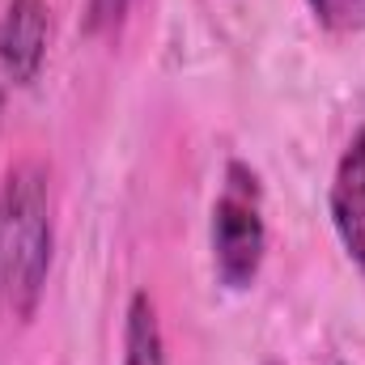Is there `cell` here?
<instances>
[{
  "mask_svg": "<svg viewBox=\"0 0 365 365\" xmlns=\"http://www.w3.org/2000/svg\"><path fill=\"white\" fill-rule=\"evenodd\" d=\"M51 179L38 162H17L0 182V323L34 319L51 272Z\"/></svg>",
  "mask_w": 365,
  "mask_h": 365,
  "instance_id": "obj_1",
  "label": "cell"
},
{
  "mask_svg": "<svg viewBox=\"0 0 365 365\" xmlns=\"http://www.w3.org/2000/svg\"><path fill=\"white\" fill-rule=\"evenodd\" d=\"M212 242V268L217 280L234 293L251 289L259 280L264 255H268V221H264V187L247 162L225 166V187L212 204L208 221Z\"/></svg>",
  "mask_w": 365,
  "mask_h": 365,
  "instance_id": "obj_2",
  "label": "cell"
},
{
  "mask_svg": "<svg viewBox=\"0 0 365 365\" xmlns=\"http://www.w3.org/2000/svg\"><path fill=\"white\" fill-rule=\"evenodd\" d=\"M51 34V4L47 0H4L0 13V68L13 86H30L43 73Z\"/></svg>",
  "mask_w": 365,
  "mask_h": 365,
  "instance_id": "obj_3",
  "label": "cell"
},
{
  "mask_svg": "<svg viewBox=\"0 0 365 365\" xmlns=\"http://www.w3.org/2000/svg\"><path fill=\"white\" fill-rule=\"evenodd\" d=\"M327 208H331V230H336L344 255L353 259V268L365 272V128L353 132V140L344 145V153L336 162Z\"/></svg>",
  "mask_w": 365,
  "mask_h": 365,
  "instance_id": "obj_4",
  "label": "cell"
},
{
  "mask_svg": "<svg viewBox=\"0 0 365 365\" xmlns=\"http://www.w3.org/2000/svg\"><path fill=\"white\" fill-rule=\"evenodd\" d=\"M123 365H170L166 357V336H162V319H158V302L140 289L128 302V319H123Z\"/></svg>",
  "mask_w": 365,
  "mask_h": 365,
  "instance_id": "obj_5",
  "label": "cell"
},
{
  "mask_svg": "<svg viewBox=\"0 0 365 365\" xmlns=\"http://www.w3.org/2000/svg\"><path fill=\"white\" fill-rule=\"evenodd\" d=\"M314 21L327 26L331 34H353L365 26V0H306Z\"/></svg>",
  "mask_w": 365,
  "mask_h": 365,
  "instance_id": "obj_6",
  "label": "cell"
},
{
  "mask_svg": "<svg viewBox=\"0 0 365 365\" xmlns=\"http://www.w3.org/2000/svg\"><path fill=\"white\" fill-rule=\"evenodd\" d=\"M132 0H86V30L90 34H106L128 17Z\"/></svg>",
  "mask_w": 365,
  "mask_h": 365,
  "instance_id": "obj_7",
  "label": "cell"
},
{
  "mask_svg": "<svg viewBox=\"0 0 365 365\" xmlns=\"http://www.w3.org/2000/svg\"><path fill=\"white\" fill-rule=\"evenodd\" d=\"M0 119H4V86H0Z\"/></svg>",
  "mask_w": 365,
  "mask_h": 365,
  "instance_id": "obj_8",
  "label": "cell"
},
{
  "mask_svg": "<svg viewBox=\"0 0 365 365\" xmlns=\"http://www.w3.org/2000/svg\"><path fill=\"white\" fill-rule=\"evenodd\" d=\"M264 365H284V361H264Z\"/></svg>",
  "mask_w": 365,
  "mask_h": 365,
  "instance_id": "obj_9",
  "label": "cell"
}]
</instances>
